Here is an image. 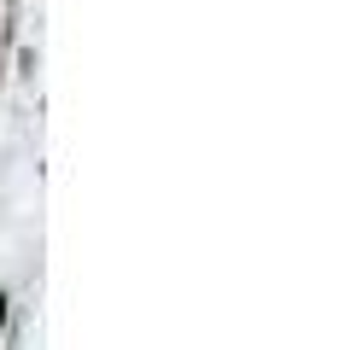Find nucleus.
Wrapping results in <instances>:
<instances>
[]
</instances>
